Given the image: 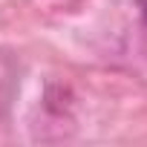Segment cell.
I'll list each match as a JSON object with an SVG mask.
<instances>
[{
	"label": "cell",
	"mask_w": 147,
	"mask_h": 147,
	"mask_svg": "<svg viewBox=\"0 0 147 147\" xmlns=\"http://www.w3.org/2000/svg\"><path fill=\"white\" fill-rule=\"evenodd\" d=\"M138 9H141V20H144V26H147V0H138Z\"/></svg>",
	"instance_id": "6da1fadb"
}]
</instances>
